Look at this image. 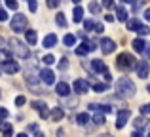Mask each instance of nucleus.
<instances>
[{"label":"nucleus","instance_id":"a211bd4d","mask_svg":"<svg viewBox=\"0 0 150 137\" xmlns=\"http://www.w3.org/2000/svg\"><path fill=\"white\" fill-rule=\"evenodd\" d=\"M72 19H74V23L84 21V8H82V6H76V8H74V11H72Z\"/></svg>","mask_w":150,"mask_h":137},{"label":"nucleus","instance_id":"bb28decb","mask_svg":"<svg viewBox=\"0 0 150 137\" xmlns=\"http://www.w3.org/2000/svg\"><path fill=\"white\" fill-rule=\"evenodd\" d=\"M91 122H95L97 126H103V124H105V114H97V112H95V114H93V120H91Z\"/></svg>","mask_w":150,"mask_h":137},{"label":"nucleus","instance_id":"393cba45","mask_svg":"<svg viewBox=\"0 0 150 137\" xmlns=\"http://www.w3.org/2000/svg\"><path fill=\"white\" fill-rule=\"evenodd\" d=\"M74 42H76L74 34H65V38H63V44L65 46H74Z\"/></svg>","mask_w":150,"mask_h":137},{"label":"nucleus","instance_id":"c85d7f7f","mask_svg":"<svg viewBox=\"0 0 150 137\" xmlns=\"http://www.w3.org/2000/svg\"><path fill=\"white\" fill-rule=\"evenodd\" d=\"M11 59V55H10V52H6V50H0V61H10Z\"/></svg>","mask_w":150,"mask_h":137},{"label":"nucleus","instance_id":"37998d69","mask_svg":"<svg viewBox=\"0 0 150 137\" xmlns=\"http://www.w3.org/2000/svg\"><path fill=\"white\" fill-rule=\"evenodd\" d=\"M141 112H143V114H150V103H148V105H144V107L141 109Z\"/></svg>","mask_w":150,"mask_h":137},{"label":"nucleus","instance_id":"412c9836","mask_svg":"<svg viewBox=\"0 0 150 137\" xmlns=\"http://www.w3.org/2000/svg\"><path fill=\"white\" fill-rule=\"evenodd\" d=\"M27 44H36V40H38V34H36V31H27Z\"/></svg>","mask_w":150,"mask_h":137},{"label":"nucleus","instance_id":"6e6d98bb","mask_svg":"<svg viewBox=\"0 0 150 137\" xmlns=\"http://www.w3.org/2000/svg\"><path fill=\"white\" fill-rule=\"evenodd\" d=\"M17 137H29L27 133H17Z\"/></svg>","mask_w":150,"mask_h":137},{"label":"nucleus","instance_id":"58836bf2","mask_svg":"<svg viewBox=\"0 0 150 137\" xmlns=\"http://www.w3.org/2000/svg\"><path fill=\"white\" fill-rule=\"evenodd\" d=\"M25 97H23V95H19V97H15V105H17V107H23V105H25Z\"/></svg>","mask_w":150,"mask_h":137},{"label":"nucleus","instance_id":"ea45409f","mask_svg":"<svg viewBox=\"0 0 150 137\" xmlns=\"http://www.w3.org/2000/svg\"><path fill=\"white\" fill-rule=\"evenodd\" d=\"M4 118H8V109L0 107V120H4Z\"/></svg>","mask_w":150,"mask_h":137},{"label":"nucleus","instance_id":"9d476101","mask_svg":"<svg viewBox=\"0 0 150 137\" xmlns=\"http://www.w3.org/2000/svg\"><path fill=\"white\" fill-rule=\"evenodd\" d=\"M2 70H4V72H8V74H15L19 70V63L15 59L4 61V63H2Z\"/></svg>","mask_w":150,"mask_h":137},{"label":"nucleus","instance_id":"09e8293b","mask_svg":"<svg viewBox=\"0 0 150 137\" xmlns=\"http://www.w3.org/2000/svg\"><path fill=\"white\" fill-rule=\"evenodd\" d=\"M144 19H146V21L150 23V8H148V10H146V11H144Z\"/></svg>","mask_w":150,"mask_h":137},{"label":"nucleus","instance_id":"c756f323","mask_svg":"<svg viewBox=\"0 0 150 137\" xmlns=\"http://www.w3.org/2000/svg\"><path fill=\"white\" fill-rule=\"evenodd\" d=\"M139 33V36H146V34H150V27H146V25H141V29L137 31Z\"/></svg>","mask_w":150,"mask_h":137},{"label":"nucleus","instance_id":"aec40b11","mask_svg":"<svg viewBox=\"0 0 150 137\" xmlns=\"http://www.w3.org/2000/svg\"><path fill=\"white\" fill-rule=\"evenodd\" d=\"M141 25H143V23H141L137 17H135V19H129V21H127V29L133 31V33H137V31L141 29Z\"/></svg>","mask_w":150,"mask_h":137},{"label":"nucleus","instance_id":"4d7b16f0","mask_svg":"<svg viewBox=\"0 0 150 137\" xmlns=\"http://www.w3.org/2000/svg\"><path fill=\"white\" fill-rule=\"evenodd\" d=\"M72 2H74V4H80V0H72Z\"/></svg>","mask_w":150,"mask_h":137},{"label":"nucleus","instance_id":"864d4df0","mask_svg":"<svg viewBox=\"0 0 150 137\" xmlns=\"http://www.w3.org/2000/svg\"><path fill=\"white\" fill-rule=\"evenodd\" d=\"M124 2H125V4H135L137 0H124Z\"/></svg>","mask_w":150,"mask_h":137},{"label":"nucleus","instance_id":"4be33fe9","mask_svg":"<svg viewBox=\"0 0 150 137\" xmlns=\"http://www.w3.org/2000/svg\"><path fill=\"white\" fill-rule=\"evenodd\" d=\"M63 116H65V112H63V109H61V107H55L53 111H51V118H53L55 122H59Z\"/></svg>","mask_w":150,"mask_h":137},{"label":"nucleus","instance_id":"a18cd8bd","mask_svg":"<svg viewBox=\"0 0 150 137\" xmlns=\"http://www.w3.org/2000/svg\"><path fill=\"white\" fill-rule=\"evenodd\" d=\"M95 33H97V34L103 33V25H101V23H95Z\"/></svg>","mask_w":150,"mask_h":137},{"label":"nucleus","instance_id":"f257e3e1","mask_svg":"<svg viewBox=\"0 0 150 137\" xmlns=\"http://www.w3.org/2000/svg\"><path fill=\"white\" fill-rule=\"evenodd\" d=\"M135 92H137L135 84H133L127 76H122L120 80L116 82V93L120 97H133V95H135Z\"/></svg>","mask_w":150,"mask_h":137},{"label":"nucleus","instance_id":"6e6552de","mask_svg":"<svg viewBox=\"0 0 150 137\" xmlns=\"http://www.w3.org/2000/svg\"><path fill=\"white\" fill-rule=\"evenodd\" d=\"M137 70V76L139 78H148V72H150V65H148V61H139V65L135 67Z\"/></svg>","mask_w":150,"mask_h":137},{"label":"nucleus","instance_id":"bf43d9fd","mask_svg":"<svg viewBox=\"0 0 150 137\" xmlns=\"http://www.w3.org/2000/svg\"><path fill=\"white\" fill-rule=\"evenodd\" d=\"M0 95H2V92H0Z\"/></svg>","mask_w":150,"mask_h":137},{"label":"nucleus","instance_id":"39448f33","mask_svg":"<svg viewBox=\"0 0 150 137\" xmlns=\"http://www.w3.org/2000/svg\"><path fill=\"white\" fill-rule=\"evenodd\" d=\"M129 116H131L129 109H122V111L118 112V116H116V128H118V130H122V128H124L125 124H127Z\"/></svg>","mask_w":150,"mask_h":137},{"label":"nucleus","instance_id":"49530a36","mask_svg":"<svg viewBox=\"0 0 150 137\" xmlns=\"http://www.w3.org/2000/svg\"><path fill=\"white\" fill-rule=\"evenodd\" d=\"M29 131H38V126L36 124H29Z\"/></svg>","mask_w":150,"mask_h":137},{"label":"nucleus","instance_id":"473e14b6","mask_svg":"<svg viewBox=\"0 0 150 137\" xmlns=\"http://www.w3.org/2000/svg\"><path fill=\"white\" fill-rule=\"evenodd\" d=\"M0 131H4V133H6V131H11V126L8 122H2V120H0Z\"/></svg>","mask_w":150,"mask_h":137},{"label":"nucleus","instance_id":"5fc2aeb1","mask_svg":"<svg viewBox=\"0 0 150 137\" xmlns=\"http://www.w3.org/2000/svg\"><path fill=\"white\" fill-rule=\"evenodd\" d=\"M99 137H114V135H110V133H103V135H99Z\"/></svg>","mask_w":150,"mask_h":137},{"label":"nucleus","instance_id":"f704fd0d","mask_svg":"<svg viewBox=\"0 0 150 137\" xmlns=\"http://www.w3.org/2000/svg\"><path fill=\"white\" fill-rule=\"evenodd\" d=\"M6 6L10 10H17V0H6Z\"/></svg>","mask_w":150,"mask_h":137},{"label":"nucleus","instance_id":"cd10ccee","mask_svg":"<svg viewBox=\"0 0 150 137\" xmlns=\"http://www.w3.org/2000/svg\"><path fill=\"white\" fill-rule=\"evenodd\" d=\"M91 84H93V89H95L97 93L106 92V84H99V82H91Z\"/></svg>","mask_w":150,"mask_h":137},{"label":"nucleus","instance_id":"9b49d317","mask_svg":"<svg viewBox=\"0 0 150 137\" xmlns=\"http://www.w3.org/2000/svg\"><path fill=\"white\" fill-rule=\"evenodd\" d=\"M40 80L44 82L46 86H51V84L55 82V74H53V70H50V69L40 70Z\"/></svg>","mask_w":150,"mask_h":137},{"label":"nucleus","instance_id":"e433bc0d","mask_svg":"<svg viewBox=\"0 0 150 137\" xmlns=\"http://www.w3.org/2000/svg\"><path fill=\"white\" fill-rule=\"evenodd\" d=\"M29 10L33 11V13L38 10V4H36V0H29Z\"/></svg>","mask_w":150,"mask_h":137},{"label":"nucleus","instance_id":"7c9ffc66","mask_svg":"<svg viewBox=\"0 0 150 137\" xmlns=\"http://www.w3.org/2000/svg\"><path fill=\"white\" fill-rule=\"evenodd\" d=\"M99 10H101V6L97 2H89V11L91 13H99Z\"/></svg>","mask_w":150,"mask_h":137},{"label":"nucleus","instance_id":"5701e85b","mask_svg":"<svg viewBox=\"0 0 150 137\" xmlns=\"http://www.w3.org/2000/svg\"><path fill=\"white\" fill-rule=\"evenodd\" d=\"M146 124H148V122L143 118V116H141V118L137 116V118H135V122H133V126H135V130H137V131H141V130H144V126H146Z\"/></svg>","mask_w":150,"mask_h":137},{"label":"nucleus","instance_id":"423d86ee","mask_svg":"<svg viewBox=\"0 0 150 137\" xmlns=\"http://www.w3.org/2000/svg\"><path fill=\"white\" fill-rule=\"evenodd\" d=\"M33 109L40 112V118L42 120H46L48 116H51V112L48 111V105H46L44 101H33Z\"/></svg>","mask_w":150,"mask_h":137},{"label":"nucleus","instance_id":"c9c22d12","mask_svg":"<svg viewBox=\"0 0 150 137\" xmlns=\"http://www.w3.org/2000/svg\"><path fill=\"white\" fill-rule=\"evenodd\" d=\"M59 2H61V0H46L48 8H51V10H53V8H57V6H59Z\"/></svg>","mask_w":150,"mask_h":137},{"label":"nucleus","instance_id":"a19ab883","mask_svg":"<svg viewBox=\"0 0 150 137\" xmlns=\"http://www.w3.org/2000/svg\"><path fill=\"white\" fill-rule=\"evenodd\" d=\"M0 21H8V13H6V10H2V8H0Z\"/></svg>","mask_w":150,"mask_h":137},{"label":"nucleus","instance_id":"79ce46f5","mask_svg":"<svg viewBox=\"0 0 150 137\" xmlns=\"http://www.w3.org/2000/svg\"><path fill=\"white\" fill-rule=\"evenodd\" d=\"M67 67H69V63H67V59L63 57V59H61V63H59V69H61V70H65Z\"/></svg>","mask_w":150,"mask_h":137},{"label":"nucleus","instance_id":"13d9d810","mask_svg":"<svg viewBox=\"0 0 150 137\" xmlns=\"http://www.w3.org/2000/svg\"><path fill=\"white\" fill-rule=\"evenodd\" d=\"M146 137H150V133H148V135H146Z\"/></svg>","mask_w":150,"mask_h":137},{"label":"nucleus","instance_id":"ddd939ff","mask_svg":"<svg viewBox=\"0 0 150 137\" xmlns=\"http://www.w3.org/2000/svg\"><path fill=\"white\" fill-rule=\"evenodd\" d=\"M146 48H148V42H144L143 38H135V40H133V50H135V52H139V53L144 55Z\"/></svg>","mask_w":150,"mask_h":137},{"label":"nucleus","instance_id":"8fccbe9b","mask_svg":"<svg viewBox=\"0 0 150 137\" xmlns=\"http://www.w3.org/2000/svg\"><path fill=\"white\" fill-rule=\"evenodd\" d=\"M131 137H143V135H141V131H137V130H135V131L131 133Z\"/></svg>","mask_w":150,"mask_h":137},{"label":"nucleus","instance_id":"7ed1b4c3","mask_svg":"<svg viewBox=\"0 0 150 137\" xmlns=\"http://www.w3.org/2000/svg\"><path fill=\"white\" fill-rule=\"evenodd\" d=\"M116 67L120 70H131L133 67H137V65H135V57H133L131 53H127V52L120 53L118 59H116Z\"/></svg>","mask_w":150,"mask_h":137},{"label":"nucleus","instance_id":"f3484780","mask_svg":"<svg viewBox=\"0 0 150 137\" xmlns=\"http://www.w3.org/2000/svg\"><path fill=\"white\" fill-rule=\"evenodd\" d=\"M116 19H118V21H127V19H129V13H127V10H125L124 6L116 8Z\"/></svg>","mask_w":150,"mask_h":137},{"label":"nucleus","instance_id":"20e7f679","mask_svg":"<svg viewBox=\"0 0 150 137\" xmlns=\"http://www.w3.org/2000/svg\"><path fill=\"white\" fill-rule=\"evenodd\" d=\"M10 25H11V31L13 33H27V25H29V21H27V17L23 13H17V15H13V19L10 21Z\"/></svg>","mask_w":150,"mask_h":137},{"label":"nucleus","instance_id":"0eeeda50","mask_svg":"<svg viewBox=\"0 0 150 137\" xmlns=\"http://www.w3.org/2000/svg\"><path fill=\"white\" fill-rule=\"evenodd\" d=\"M88 109H89V112H103V114H110L112 112L110 105H99V103H89Z\"/></svg>","mask_w":150,"mask_h":137},{"label":"nucleus","instance_id":"603ef678","mask_svg":"<svg viewBox=\"0 0 150 137\" xmlns=\"http://www.w3.org/2000/svg\"><path fill=\"white\" fill-rule=\"evenodd\" d=\"M34 137H44V133H42V131H36V133H34Z\"/></svg>","mask_w":150,"mask_h":137},{"label":"nucleus","instance_id":"2f4dec72","mask_svg":"<svg viewBox=\"0 0 150 137\" xmlns=\"http://www.w3.org/2000/svg\"><path fill=\"white\" fill-rule=\"evenodd\" d=\"M42 61H44V65H46V67H50V65H53V63H55V57H53V55H46Z\"/></svg>","mask_w":150,"mask_h":137},{"label":"nucleus","instance_id":"6ab92c4d","mask_svg":"<svg viewBox=\"0 0 150 137\" xmlns=\"http://www.w3.org/2000/svg\"><path fill=\"white\" fill-rule=\"evenodd\" d=\"M55 44H57V36H55L53 33H50L48 36L44 38V48H55Z\"/></svg>","mask_w":150,"mask_h":137},{"label":"nucleus","instance_id":"2eb2a0df","mask_svg":"<svg viewBox=\"0 0 150 137\" xmlns=\"http://www.w3.org/2000/svg\"><path fill=\"white\" fill-rule=\"evenodd\" d=\"M55 92H57V95L67 97L70 93V88H69V84H67V82H59V84L55 86Z\"/></svg>","mask_w":150,"mask_h":137},{"label":"nucleus","instance_id":"1a4fd4ad","mask_svg":"<svg viewBox=\"0 0 150 137\" xmlns=\"http://www.w3.org/2000/svg\"><path fill=\"white\" fill-rule=\"evenodd\" d=\"M74 92L80 93V95H84V93L89 92V82L82 80V78H78V80H74Z\"/></svg>","mask_w":150,"mask_h":137},{"label":"nucleus","instance_id":"f03ea898","mask_svg":"<svg viewBox=\"0 0 150 137\" xmlns=\"http://www.w3.org/2000/svg\"><path fill=\"white\" fill-rule=\"evenodd\" d=\"M8 44H10V52H13L19 59H27V57H30V50H29V46H27L25 42L17 40V38H10Z\"/></svg>","mask_w":150,"mask_h":137},{"label":"nucleus","instance_id":"4c0bfd02","mask_svg":"<svg viewBox=\"0 0 150 137\" xmlns=\"http://www.w3.org/2000/svg\"><path fill=\"white\" fill-rule=\"evenodd\" d=\"M103 6H105L106 10H112L114 8V0H103Z\"/></svg>","mask_w":150,"mask_h":137},{"label":"nucleus","instance_id":"c03bdc74","mask_svg":"<svg viewBox=\"0 0 150 137\" xmlns=\"http://www.w3.org/2000/svg\"><path fill=\"white\" fill-rule=\"evenodd\" d=\"M105 82H106V84H110V82H112V76H110V72H108V70L105 72Z\"/></svg>","mask_w":150,"mask_h":137},{"label":"nucleus","instance_id":"dca6fc26","mask_svg":"<svg viewBox=\"0 0 150 137\" xmlns=\"http://www.w3.org/2000/svg\"><path fill=\"white\" fill-rule=\"evenodd\" d=\"M89 52H91V42H82V44L76 48V55H82V57L88 55Z\"/></svg>","mask_w":150,"mask_h":137},{"label":"nucleus","instance_id":"f8f14e48","mask_svg":"<svg viewBox=\"0 0 150 137\" xmlns=\"http://www.w3.org/2000/svg\"><path fill=\"white\" fill-rule=\"evenodd\" d=\"M101 50H103V53H112L114 50H116V42L110 40V38H103L101 40Z\"/></svg>","mask_w":150,"mask_h":137},{"label":"nucleus","instance_id":"de8ad7c7","mask_svg":"<svg viewBox=\"0 0 150 137\" xmlns=\"http://www.w3.org/2000/svg\"><path fill=\"white\" fill-rule=\"evenodd\" d=\"M105 21H108V23H112V21H114V17H112V15H110V13H106V15H105Z\"/></svg>","mask_w":150,"mask_h":137},{"label":"nucleus","instance_id":"b1692460","mask_svg":"<svg viewBox=\"0 0 150 137\" xmlns=\"http://www.w3.org/2000/svg\"><path fill=\"white\" fill-rule=\"evenodd\" d=\"M89 120H91V118H89V114H88V112H80V114L76 116V122L80 124V126H86V124H88Z\"/></svg>","mask_w":150,"mask_h":137},{"label":"nucleus","instance_id":"3c124183","mask_svg":"<svg viewBox=\"0 0 150 137\" xmlns=\"http://www.w3.org/2000/svg\"><path fill=\"white\" fill-rule=\"evenodd\" d=\"M4 44H6V40H4V38L0 36V50H4Z\"/></svg>","mask_w":150,"mask_h":137},{"label":"nucleus","instance_id":"4468645a","mask_svg":"<svg viewBox=\"0 0 150 137\" xmlns=\"http://www.w3.org/2000/svg\"><path fill=\"white\" fill-rule=\"evenodd\" d=\"M91 69H93V72H103V74L108 70L103 59H93V61H91Z\"/></svg>","mask_w":150,"mask_h":137},{"label":"nucleus","instance_id":"a878e982","mask_svg":"<svg viewBox=\"0 0 150 137\" xmlns=\"http://www.w3.org/2000/svg\"><path fill=\"white\" fill-rule=\"evenodd\" d=\"M55 23H57L59 27H67V19H65V15H63V13H57V15H55Z\"/></svg>","mask_w":150,"mask_h":137},{"label":"nucleus","instance_id":"72a5a7b5","mask_svg":"<svg viewBox=\"0 0 150 137\" xmlns=\"http://www.w3.org/2000/svg\"><path fill=\"white\" fill-rule=\"evenodd\" d=\"M84 27H86V31L89 33V31H91L93 27H95V23H93V19H86V21H84Z\"/></svg>","mask_w":150,"mask_h":137}]
</instances>
